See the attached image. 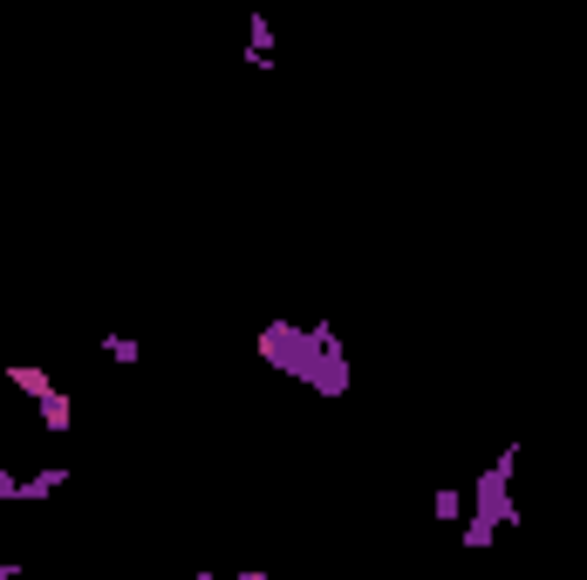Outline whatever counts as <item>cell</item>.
I'll return each instance as SVG.
<instances>
[{
    "mask_svg": "<svg viewBox=\"0 0 587 580\" xmlns=\"http://www.w3.org/2000/svg\"><path fill=\"white\" fill-rule=\"evenodd\" d=\"M41 430H48V437H69V430H76V396H69V389H48V396H41Z\"/></svg>",
    "mask_w": 587,
    "mask_h": 580,
    "instance_id": "obj_1",
    "label": "cell"
},
{
    "mask_svg": "<svg viewBox=\"0 0 587 580\" xmlns=\"http://www.w3.org/2000/svg\"><path fill=\"white\" fill-rule=\"evenodd\" d=\"M0 383L7 389H21V396H48V389H55V376H48V369H41V362H7V369H0Z\"/></svg>",
    "mask_w": 587,
    "mask_h": 580,
    "instance_id": "obj_2",
    "label": "cell"
},
{
    "mask_svg": "<svg viewBox=\"0 0 587 580\" xmlns=\"http://www.w3.org/2000/svg\"><path fill=\"white\" fill-rule=\"evenodd\" d=\"M465 512H471V499H465V492H451V485L437 492V519H444V526H451V519H465Z\"/></svg>",
    "mask_w": 587,
    "mask_h": 580,
    "instance_id": "obj_3",
    "label": "cell"
},
{
    "mask_svg": "<svg viewBox=\"0 0 587 580\" xmlns=\"http://www.w3.org/2000/svg\"><path fill=\"white\" fill-rule=\"evenodd\" d=\"M103 355H110V362H123V369H130V362H137L144 348L130 342V335H103Z\"/></svg>",
    "mask_w": 587,
    "mask_h": 580,
    "instance_id": "obj_4",
    "label": "cell"
}]
</instances>
